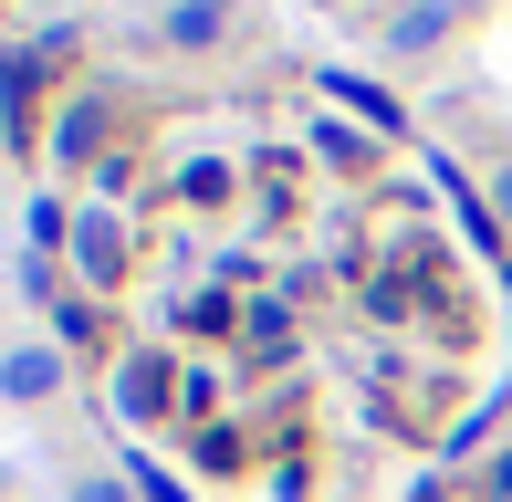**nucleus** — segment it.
<instances>
[{
	"instance_id": "obj_6",
	"label": "nucleus",
	"mask_w": 512,
	"mask_h": 502,
	"mask_svg": "<svg viewBox=\"0 0 512 502\" xmlns=\"http://www.w3.org/2000/svg\"><path fill=\"white\" fill-rule=\"evenodd\" d=\"M95 126H105V105H74V116L53 126V157H95Z\"/></svg>"
},
{
	"instance_id": "obj_1",
	"label": "nucleus",
	"mask_w": 512,
	"mask_h": 502,
	"mask_svg": "<svg viewBox=\"0 0 512 502\" xmlns=\"http://www.w3.org/2000/svg\"><path fill=\"white\" fill-rule=\"evenodd\" d=\"M178 367H168V356H126V367H115V408H126V419H157V408H168L178 398V387H168Z\"/></svg>"
},
{
	"instance_id": "obj_2",
	"label": "nucleus",
	"mask_w": 512,
	"mask_h": 502,
	"mask_svg": "<svg viewBox=\"0 0 512 502\" xmlns=\"http://www.w3.org/2000/svg\"><path fill=\"white\" fill-rule=\"evenodd\" d=\"M74 251H84V272H95V283H115V272H126V231H115L105 210L74 220Z\"/></svg>"
},
{
	"instance_id": "obj_8",
	"label": "nucleus",
	"mask_w": 512,
	"mask_h": 502,
	"mask_svg": "<svg viewBox=\"0 0 512 502\" xmlns=\"http://www.w3.org/2000/svg\"><path fill=\"white\" fill-rule=\"evenodd\" d=\"M492 199H502V210H512V168H502V189H492Z\"/></svg>"
},
{
	"instance_id": "obj_7",
	"label": "nucleus",
	"mask_w": 512,
	"mask_h": 502,
	"mask_svg": "<svg viewBox=\"0 0 512 502\" xmlns=\"http://www.w3.org/2000/svg\"><path fill=\"white\" fill-rule=\"evenodd\" d=\"M74 502H126V492H115V482H74Z\"/></svg>"
},
{
	"instance_id": "obj_4",
	"label": "nucleus",
	"mask_w": 512,
	"mask_h": 502,
	"mask_svg": "<svg viewBox=\"0 0 512 502\" xmlns=\"http://www.w3.org/2000/svg\"><path fill=\"white\" fill-rule=\"evenodd\" d=\"M450 21H460V0H408V11H398V32H387V42H398V53H418V42H439Z\"/></svg>"
},
{
	"instance_id": "obj_5",
	"label": "nucleus",
	"mask_w": 512,
	"mask_h": 502,
	"mask_svg": "<svg viewBox=\"0 0 512 502\" xmlns=\"http://www.w3.org/2000/svg\"><path fill=\"white\" fill-rule=\"evenodd\" d=\"M168 42H178V53H209V42H220V0H178V11H168Z\"/></svg>"
},
{
	"instance_id": "obj_3",
	"label": "nucleus",
	"mask_w": 512,
	"mask_h": 502,
	"mask_svg": "<svg viewBox=\"0 0 512 502\" xmlns=\"http://www.w3.org/2000/svg\"><path fill=\"white\" fill-rule=\"evenodd\" d=\"M0 387H11V398H53V387H63V356H53V346L0 356Z\"/></svg>"
}]
</instances>
